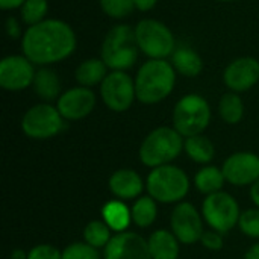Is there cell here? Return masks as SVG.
I'll return each instance as SVG.
<instances>
[{
    "mask_svg": "<svg viewBox=\"0 0 259 259\" xmlns=\"http://www.w3.org/2000/svg\"><path fill=\"white\" fill-rule=\"evenodd\" d=\"M223 80L232 93L249 91L258 83L259 61L252 56H244L232 61L223 73Z\"/></svg>",
    "mask_w": 259,
    "mask_h": 259,
    "instance_id": "2e32d148",
    "label": "cell"
},
{
    "mask_svg": "<svg viewBox=\"0 0 259 259\" xmlns=\"http://www.w3.org/2000/svg\"><path fill=\"white\" fill-rule=\"evenodd\" d=\"M200 243L203 244L205 249L212 250V252L222 250V249H223V244H225L223 235H222L220 232H217V231H212V229L203 232V235H202V238H200Z\"/></svg>",
    "mask_w": 259,
    "mask_h": 259,
    "instance_id": "d6a6232c",
    "label": "cell"
},
{
    "mask_svg": "<svg viewBox=\"0 0 259 259\" xmlns=\"http://www.w3.org/2000/svg\"><path fill=\"white\" fill-rule=\"evenodd\" d=\"M171 232L182 244H194L200 241L203 229V215L190 202H179L170 217Z\"/></svg>",
    "mask_w": 259,
    "mask_h": 259,
    "instance_id": "8fae6325",
    "label": "cell"
},
{
    "mask_svg": "<svg viewBox=\"0 0 259 259\" xmlns=\"http://www.w3.org/2000/svg\"><path fill=\"white\" fill-rule=\"evenodd\" d=\"M109 191L118 200H132L141 197L144 190V181L141 176L131 168H121L111 175L109 181Z\"/></svg>",
    "mask_w": 259,
    "mask_h": 259,
    "instance_id": "e0dca14e",
    "label": "cell"
},
{
    "mask_svg": "<svg viewBox=\"0 0 259 259\" xmlns=\"http://www.w3.org/2000/svg\"><path fill=\"white\" fill-rule=\"evenodd\" d=\"M202 215L212 231L225 235L238 226L241 212L238 202L229 193L219 191L215 194L206 196L202 203Z\"/></svg>",
    "mask_w": 259,
    "mask_h": 259,
    "instance_id": "ba28073f",
    "label": "cell"
},
{
    "mask_svg": "<svg viewBox=\"0 0 259 259\" xmlns=\"http://www.w3.org/2000/svg\"><path fill=\"white\" fill-rule=\"evenodd\" d=\"M250 199L256 205V208H259V181L250 187Z\"/></svg>",
    "mask_w": 259,
    "mask_h": 259,
    "instance_id": "8d00e7d4",
    "label": "cell"
},
{
    "mask_svg": "<svg viewBox=\"0 0 259 259\" xmlns=\"http://www.w3.org/2000/svg\"><path fill=\"white\" fill-rule=\"evenodd\" d=\"M156 203L158 202L150 196L138 197L131 208L134 225H137L141 229L152 226L155 223V220L158 219V205Z\"/></svg>",
    "mask_w": 259,
    "mask_h": 259,
    "instance_id": "d4e9b609",
    "label": "cell"
},
{
    "mask_svg": "<svg viewBox=\"0 0 259 259\" xmlns=\"http://www.w3.org/2000/svg\"><path fill=\"white\" fill-rule=\"evenodd\" d=\"M96 106V94L87 87H76L62 93L56 108L64 120L76 121L88 117Z\"/></svg>",
    "mask_w": 259,
    "mask_h": 259,
    "instance_id": "9a60e30c",
    "label": "cell"
},
{
    "mask_svg": "<svg viewBox=\"0 0 259 259\" xmlns=\"http://www.w3.org/2000/svg\"><path fill=\"white\" fill-rule=\"evenodd\" d=\"M211 121V108L199 94L184 96L173 109V127L184 137L200 135Z\"/></svg>",
    "mask_w": 259,
    "mask_h": 259,
    "instance_id": "8992f818",
    "label": "cell"
},
{
    "mask_svg": "<svg viewBox=\"0 0 259 259\" xmlns=\"http://www.w3.org/2000/svg\"><path fill=\"white\" fill-rule=\"evenodd\" d=\"M225 182H226V179H225L222 168L214 167V165H205L194 176L196 188L205 196H211V194L222 191Z\"/></svg>",
    "mask_w": 259,
    "mask_h": 259,
    "instance_id": "cb8c5ba5",
    "label": "cell"
},
{
    "mask_svg": "<svg viewBox=\"0 0 259 259\" xmlns=\"http://www.w3.org/2000/svg\"><path fill=\"white\" fill-rule=\"evenodd\" d=\"M135 36L140 50L150 59H165L176 50L171 30L158 20H141L135 26Z\"/></svg>",
    "mask_w": 259,
    "mask_h": 259,
    "instance_id": "52a82bcc",
    "label": "cell"
},
{
    "mask_svg": "<svg viewBox=\"0 0 259 259\" xmlns=\"http://www.w3.org/2000/svg\"><path fill=\"white\" fill-rule=\"evenodd\" d=\"M219 2H234V0H219Z\"/></svg>",
    "mask_w": 259,
    "mask_h": 259,
    "instance_id": "ab89813d",
    "label": "cell"
},
{
    "mask_svg": "<svg viewBox=\"0 0 259 259\" xmlns=\"http://www.w3.org/2000/svg\"><path fill=\"white\" fill-rule=\"evenodd\" d=\"M102 217H103V222L115 234L124 232L132 222L131 209L118 199L109 200L108 203H105V206L102 208Z\"/></svg>",
    "mask_w": 259,
    "mask_h": 259,
    "instance_id": "d6986e66",
    "label": "cell"
},
{
    "mask_svg": "<svg viewBox=\"0 0 259 259\" xmlns=\"http://www.w3.org/2000/svg\"><path fill=\"white\" fill-rule=\"evenodd\" d=\"M138 50L135 29L127 24H118L106 33L100 59L112 71H124L137 62Z\"/></svg>",
    "mask_w": 259,
    "mask_h": 259,
    "instance_id": "3957f363",
    "label": "cell"
},
{
    "mask_svg": "<svg viewBox=\"0 0 259 259\" xmlns=\"http://www.w3.org/2000/svg\"><path fill=\"white\" fill-rule=\"evenodd\" d=\"M135 8L141 12L150 11L152 8H155V5L158 3V0H134Z\"/></svg>",
    "mask_w": 259,
    "mask_h": 259,
    "instance_id": "e575fe53",
    "label": "cell"
},
{
    "mask_svg": "<svg viewBox=\"0 0 259 259\" xmlns=\"http://www.w3.org/2000/svg\"><path fill=\"white\" fill-rule=\"evenodd\" d=\"M27 259H62V252L52 244H38L27 252Z\"/></svg>",
    "mask_w": 259,
    "mask_h": 259,
    "instance_id": "1f68e13d",
    "label": "cell"
},
{
    "mask_svg": "<svg viewBox=\"0 0 259 259\" xmlns=\"http://www.w3.org/2000/svg\"><path fill=\"white\" fill-rule=\"evenodd\" d=\"M100 96L111 111L124 112L137 99L135 80L126 71H111L100 83Z\"/></svg>",
    "mask_w": 259,
    "mask_h": 259,
    "instance_id": "30bf717a",
    "label": "cell"
},
{
    "mask_svg": "<svg viewBox=\"0 0 259 259\" xmlns=\"http://www.w3.org/2000/svg\"><path fill=\"white\" fill-rule=\"evenodd\" d=\"M219 112L225 123L228 124H237L243 120L244 115V103L243 99L238 96V93H226L220 99L219 103Z\"/></svg>",
    "mask_w": 259,
    "mask_h": 259,
    "instance_id": "484cf974",
    "label": "cell"
},
{
    "mask_svg": "<svg viewBox=\"0 0 259 259\" xmlns=\"http://www.w3.org/2000/svg\"><path fill=\"white\" fill-rule=\"evenodd\" d=\"M62 259H100L99 249L83 243L68 244L62 250Z\"/></svg>",
    "mask_w": 259,
    "mask_h": 259,
    "instance_id": "f546056e",
    "label": "cell"
},
{
    "mask_svg": "<svg viewBox=\"0 0 259 259\" xmlns=\"http://www.w3.org/2000/svg\"><path fill=\"white\" fill-rule=\"evenodd\" d=\"M33 91L42 99V100H55L59 99V93H61V80L58 77V74L52 70V68H39L35 73V79H33Z\"/></svg>",
    "mask_w": 259,
    "mask_h": 259,
    "instance_id": "ffe728a7",
    "label": "cell"
},
{
    "mask_svg": "<svg viewBox=\"0 0 259 259\" xmlns=\"http://www.w3.org/2000/svg\"><path fill=\"white\" fill-rule=\"evenodd\" d=\"M149 252L152 259H178L181 253V241L171 231L158 229L149 238Z\"/></svg>",
    "mask_w": 259,
    "mask_h": 259,
    "instance_id": "ac0fdd59",
    "label": "cell"
},
{
    "mask_svg": "<svg viewBox=\"0 0 259 259\" xmlns=\"http://www.w3.org/2000/svg\"><path fill=\"white\" fill-rule=\"evenodd\" d=\"M222 171L231 185L252 187L259 181V156L250 152H237L223 162Z\"/></svg>",
    "mask_w": 259,
    "mask_h": 259,
    "instance_id": "7c38bea8",
    "label": "cell"
},
{
    "mask_svg": "<svg viewBox=\"0 0 259 259\" xmlns=\"http://www.w3.org/2000/svg\"><path fill=\"white\" fill-rule=\"evenodd\" d=\"M76 49L73 29L61 20L49 18L29 26L21 36L23 55L33 64L49 65L68 58Z\"/></svg>",
    "mask_w": 259,
    "mask_h": 259,
    "instance_id": "6da1fadb",
    "label": "cell"
},
{
    "mask_svg": "<svg viewBox=\"0 0 259 259\" xmlns=\"http://www.w3.org/2000/svg\"><path fill=\"white\" fill-rule=\"evenodd\" d=\"M184 149L182 135L168 126L153 129L140 146V161L150 168L170 164L176 159Z\"/></svg>",
    "mask_w": 259,
    "mask_h": 259,
    "instance_id": "277c9868",
    "label": "cell"
},
{
    "mask_svg": "<svg viewBox=\"0 0 259 259\" xmlns=\"http://www.w3.org/2000/svg\"><path fill=\"white\" fill-rule=\"evenodd\" d=\"M26 0H0V8L8 11V9H15V8H21L24 5Z\"/></svg>",
    "mask_w": 259,
    "mask_h": 259,
    "instance_id": "d590c367",
    "label": "cell"
},
{
    "mask_svg": "<svg viewBox=\"0 0 259 259\" xmlns=\"http://www.w3.org/2000/svg\"><path fill=\"white\" fill-rule=\"evenodd\" d=\"M105 259H152L149 243L137 232H118L112 235L103 249Z\"/></svg>",
    "mask_w": 259,
    "mask_h": 259,
    "instance_id": "5bb4252c",
    "label": "cell"
},
{
    "mask_svg": "<svg viewBox=\"0 0 259 259\" xmlns=\"http://www.w3.org/2000/svg\"><path fill=\"white\" fill-rule=\"evenodd\" d=\"M238 228L249 238L259 240V208L246 209L244 212H241Z\"/></svg>",
    "mask_w": 259,
    "mask_h": 259,
    "instance_id": "4dcf8cb0",
    "label": "cell"
},
{
    "mask_svg": "<svg viewBox=\"0 0 259 259\" xmlns=\"http://www.w3.org/2000/svg\"><path fill=\"white\" fill-rule=\"evenodd\" d=\"M100 6L103 12L112 18H124L127 17L134 8V0H100Z\"/></svg>",
    "mask_w": 259,
    "mask_h": 259,
    "instance_id": "f1b7e54d",
    "label": "cell"
},
{
    "mask_svg": "<svg viewBox=\"0 0 259 259\" xmlns=\"http://www.w3.org/2000/svg\"><path fill=\"white\" fill-rule=\"evenodd\" d=\"M244 259H259V243L253 244L244 255Z\"/></svg>",
    "mask_w": 259,
    "mask_h": 259,
    "instance_id": "74e56055",
    "label": "cell"
},
{
    "mask_svg": "<svg viewBox=\"0 0 259 259\" xmlns=\"http://www.w3.org/2000/svg\"><path fill=\"white\" fill-rule=\"evenodd\" d=\"M184 150L191 161H194L197 164H203V165L211 162L215 156V147H214L212 141L202 134L185 138Z\"/></svg>",
    "mask_w": 259,
    "mask_h": 259,
    "instance_id": "603a6c76",
    "label": "cell"
},
{
    "mask_svg": "<svg viewBox=\"0 0 259 259\" xmlns=\"http://www.w3.org/2000/svg\"><path fill=\"white\" fill-rule=\"evenodd\" d=\"M176 83L175 67L165 59H149L135 77L137 99L144 105H155L167 99Z\"/></svg>",
    "mask_w": 259,
    "mask_h": 259,
    "instance_id": "7a4b0ae2",
    "label": "cell"
},
{
    "mask_svg": "<svg viewBox=\"0 0 259 259\" xmlns=\"http://www.w3.org/2000/svg\"><path fill=\"white\" fill-rule=\"evenodd\" d=\"M6 33H8V35H9V38H12V39L20 38V35H21V29H20V24H18L17 18H14V17H8V20H6Z\"/></svg>",
    "mask_w": 259,
    "mask_h": 259,
    "instance_id": "836d02e7",
    "label": "cell"
},
{
    "mask_svg": "<svg viewBox=\"0 0 259 259\" xmlns=\"http://www.w3.org/2000/svg\"><path fill=\"white\" fill-rule=\"evenodd\" d=\"M47 9H49L47 0H26L24 5L20 8L21 20L27 26H35L44 21Z\"/></svg>",
    "mask_w": 259,
    "mask_h": 259,
    "instance_id": "83f0119b",
    "label": "cell"
},
{
    "mask_svg": "<svg viewBox=\"0 0 259 259\" xmlns=\"http://www.w3.org/2000/svg\"><path fill=\"white\" fill-rule=\"evenodd\" d=\"M111 238L112 231L103 220H93L83 229V241L96 249H105Z\"/></svg>",
    "mask_w": 259,
    "mask_h": 259,
    "instance_id": "4316f807",
    "label": "cell"
},
{
    "mask_svg": "<svg viewBox=\"0 0 259 259\" xmlns=\"http://www.w3.org/2000/svg\"><path fill=\"white\" fill-rule=\"evenodd\" d=\"M146 190L158 203H179L190 191V179L182 168L167 164L152 168Z\"/></svg>",
    "mask_w": 259,
    "mask_h": 259,
    "instance_id": "5b68a950",
    "label": "cell"
},
{
    "mask_svg": "<svg viewBox=\"0 0 259 259\" xmlns=\"http://www.w3.org/2000/svg\"><path fill=\"white\" fill-rule=\"evenodd\" d=\"M108 67L102 59L91 58L88 61H83L74 73V77L80 87L91 88L97 83H102L105 77L108 76Z\"/></svg>",
    "mask_w": 259,
    "mask_h": 259,
    "instance_id": "7402d4cb",
    "label": "cell"
},
{
    "mask_svg": "<svg viewBox=\"0 0 259 259\" xmlns=\"http://www.w3.org/2000/svg\"><path fill=\"white\" fill-rule=\"evenodd\" d=\"M171 65L175 67L176 71H179L181 74H184L187 77L199 76L200 71L203 70L202 58L199 56V53H196L194 50H191L188 47H181L173 52Z\"/></svg>",
    "mask_w": 259,
    "mask_h": 259,
    "instance_id": "44dd1931",
    "label": "cell"
},
{
    "mask_svg": "<svg viewBox=\"0 0 259 259\" xmlns=\"http://www.w3.org/2000/svg\"><path fill=\"white\" fill-rule=\"evenodd\" d=\"M64 127V118L58 108L49 103L32 106L21 118V131L33 140H49Z\"/></svg>",
    "mask_w": 259,
    "mask_h": 259,
    "instance_id": "9c48e42d",
    "label": "cell"
},
{
    "mask_svg": "<svg viewBox=\"0 0 259 259\" xmlns=\"http://www.w3.org/2000/svg\"><path fill=\"white\" fill-rule=\"evenodd\" d=\"M11 259H27V253L24 250H21V249H17V250L12 252Z\"/></svg>",
    "mask_w": 259,
    "mask_h": 259,
    "instance_id": "f35d334b",
    "label": "cell"
},
{
    "mask_svg": "<svg viewBox=\"0 0 259 259\" xmlns=\"http://www.w3.org/2000/svg\"><path fill=\"white\" fill-rule=\"evenodd\" d=\"M33 62L26 56H6L0 62V87L6 91H21L33 83Z\"/></svg>",
    "mask_w": 259,
    "mask_h": 259,
    "instance_id": "4fadbf2b",
    "label": "cell"
}]
</instances>
